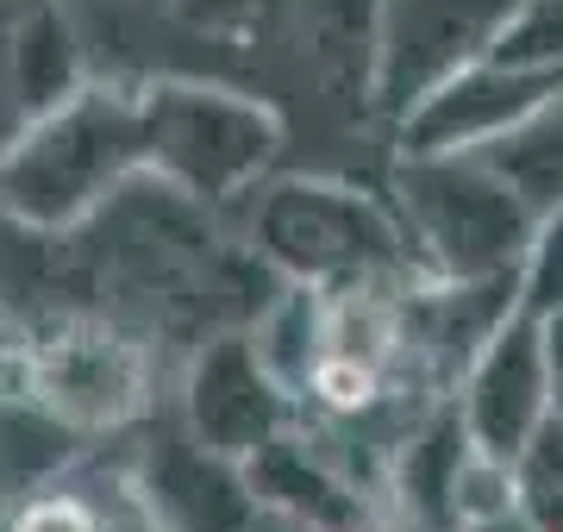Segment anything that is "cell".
<instances>
[{
    "instance_id": "6da1fadb",
    "label": "cell",
    "mask_w": 563,
    "mask_h": 532,
    "mask_svg": "<svg viewBox=\"0 0 563 532\" xmlns=\"http://www.w3.org/2000/svg\"><path fill=\"white\" fill-rule=\"evenodd\" d=\"M20 389L76 426H113L144 401V357L107 326H51L20 345Z\"/></svg>"
},
{
    "instance_id": "7a4b0ae2",
    "label": "cell",
    "mask_w": 563,
    "mask_h": 532,
    "mask_svg": "<svg viewBox=\"0 0 563 532\" xmlns=\"http://www.w3.org/2000/svg\"><path fill=\"white\" fill-rule=\"evenodd\" d=\"M307 383H313V395H320L325 408L357 413V408L376 401V389H383V364H363V357H344V351H320Z\"/></svg>"
},
{
    "instance_id": "3957f363",
    "label": "cell",
    "mask_w": 563,
    "mask_h": 532,
    "mask_svg": "<svg viewBox=\"0 0 563 532\" xmlns=\"http://www.w3.org/2000/svg\"><path fill=\"white\" fill-rule=\"evenodd\" d=\"M0 532H107V527H101V513L88 501H76V495H44V501L13 513Z\"/></svg>"
},
{
    "instance_id": "277c9868",
    "label": "cell",
    "mask_w": 563,
    "mask_h": 532,
    "mask_svg": "<svg viewBox=\"0 0 563 532\" xmlns=\"http://www.w3.org/2000/svg\"><path fill=\"white\" fill-rule=\"evenodd\" d=\"M551 369H558V383H563V320L551 326Z\"/></svg>"
}]
</instances>
